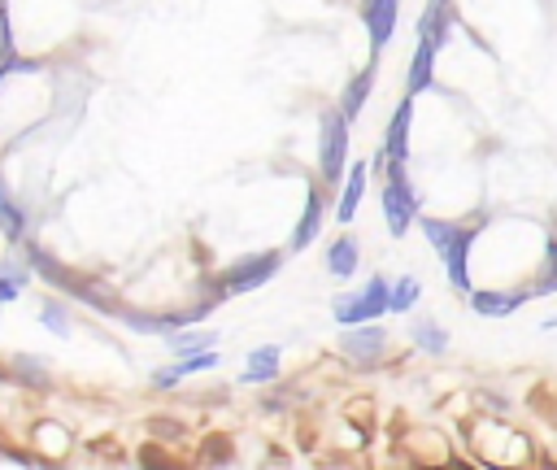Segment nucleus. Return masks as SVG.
Returning <instances> with one entry per match:
<instances>
[{"instance_id":"f257e3e1","label":"nucleus","mask_w":557,"mask_h":470,"mask_svg":"<svg viewBox=\"0 0 557 470\" xmlns=\"http://www.w3.org/2000/svg\"><path fill=\"white\" fill-rule=\"evenodd\" d=\"M379 170H387V183H383V196H379L383 200V222H387L392 239H400L418 218V196L405 178V161H383Z\"/></svg>"},{"instance_id":"f03ea898","label":"nucleus","mask_w":557,"mask_h":470,"mask_svg":"<svg viewBox=\"0 0 557 470\" xmlns=\"http://www.w3.org/2000/svg\"><path fill=\"white\" fill-rule=\"evenodd\" d=\"M387 309H392V283L383 274H374L366 287H357V292L335 300V322L339 326H357V322H374Z\"/></svg>"},{"instance_id":"7ed1b4c3","label":"nucleus","mask_w":557,"mask_h":470,"mask_svg":"<svg viewBox=\"0 0 557 470\" xmlns=\"http://www.w3.org/2000/svg\"><path fill=\"white\" fill-rule=\"evenodd\" d=\"M344 161H348V118H344V109H326L322 113V135H318L322 183H339L344 178Z\"/></svg>"},{"instance_id":"20e7f679","label":"nucleus","mask_w":557,"mask_h":470,"mask_svg":"<svg viewBox=\"0 0 557 470\" xmlns=\"http://www.w3.org/2000/svg\"><path fill=\"white\" fill-rule=\"evenodd\" d=\"M278 265H283V252H252V257H239V261H231L226 270H222V292L226 296H239V292H252V287H261V283H270L274 274H278Z\"/></svg>"},{"instance_id":"39448f33","label":"nucleus","mask_w":557,"mask_h":470,"mask_svg":"<svg viewBox=\"0 0 557 470\" xmlns=\"http://www.w3.org/2000/svg\"><path fill=\"white\" fill-rule=\"evenodd\" d=\"M339 348H344L348 361H357V366H374V361L387 352V331L374 326V322H357V326L344 331Z\"/></svg>"},{"instance_id":"423d86ee","label":"nucleus","mask_w":557,"mask_h":470,"mask_svg":"<svg viewBox=\"0 0 557 470\" xmlns=\"http://www.w3.org/2000/svg\"><path fill=\"white\" fill-rule=\"evenodd\" d=\"M470 244H474V231L470 226H457L453 239L444 244V270H448V283L457 292H470Z\"/></svg>"},{"instance_id":"0eeeda50","label":"nucleus","mask_w":557,"mask_h":470,"mask_svg":"<svg viewBox=\"0 0 557 470\" xmlns=\"http://www.w3.org/2000/svg\"><path fill=\"white\" fill-rule=\"evenodd\" d=\"M396 13H400V0H366V4H361V22H366V30H370V48H374V52L392 39Z\"/></svg>"},{"instance_id":"6e6552de","label":"nucleus","mask_w":557,"mask_h":470,"mask_svg":"<svg viewBox=\"0 0 557 470\" xmlns=\"http://www.w3.org/2000/svg\"><path fill=\"white\" fill-rule=\"evenodd\" d=\"M413 100H418V96H409V91H405V100L396 104V113H392V122H387V135H383V152H387V161H405V157H409Z\"/></svg>"},{"instance_id":"1a4fd4ad","label":"nucleus","mask_w":557,"mask_h":470,"mask_svg":"<svg viewBox=\"0 0 557 470\" xmlns=\"http://www.w3.org/2000/svg\"><path fill=\"white\" fill-rule=\"evenodd\" d=\"M322 218H326V196H322V187H309L305 213H300V222H296V231H292V248H296V252H300V248H309V244L318 239Z\"/></svg>"},{"instance_id":"9d476101","label":"nucleus","mask_w":557,"mask_h":470,"mask_svg":"<svg viewBox=\"0 0 557 470\" xmlns=\"http://www.w3.org/2000/svg\"><path fill=\"white\" fill-rule=\"evenodd\" d=\"M435 44L426 39V35H418V48H413V61H409V96H422L431 83H435Z\"/></svg>"},{"instance_id":"9b49d317","label":"nucleus","mask_w":557,"mask_h":470,"mask_svg":"<svg viewBox=\"0 0 557 470\" xmlns=\"http://www.w3.org/2000/svg\"><path fill=\"white\" fill-rule=\"evenodd\" d=\"M531 292H470V309L483 318H509L513 309H522Z\"/></svg>"},{"instance_id":"f8f14e48","label":"nucleus","mask_w":557,"mask_h":470,"mask_svg":"<svg viewBox=\"0 0 557 470\" xmlns=\"http://www.w3.org/2000/svg\"><path fill=\"white\" fill-rule=\"evenodd\" d=\"M366 178H370V165H366V161L348 165V183H344V191H339V209H335L339 222H352V218H357L361 196H366Z\"/></svg>"},{"instance_id":"ddd939ff","label":"nucleus","mask_w":557,"mask_h":470,"mask_svg":"<svg viewBox=\"0 0 557 470\" xmlns=\"http://www.w3.org/2000/svg\"><path fill=\"white\" fill-rule=\"evenodd\" d=\"M278 361H283L278 344H261V348H252L248 361H244V383H270V379H278Z\"/></svg>"},{"instance_id":"4468645a","label":"nucleus","mask_w":557,"mask_h":470,"mask_svg":"<svg viewBox=\"0 0 557 470\" xmlns=\"http://www.w3.org/2000/svg\"><path fill=\"white\" fill-rule=\"evenodd\" d=\"M374 74H379V70H374V61H370L361 74H352V78H348V87H344V96H339V109H344V118H348V122L366 109V96H370V87H374Z\"/></svg>"},{"instance_id":"2eb2a0df","label":"nucleus","mask_w":557,"mask_h":470,"mask_svg":"<svg viewBox=\"0 0 557 470\" xmlns=\"http://www.w3.org/2000/svg\"><path fill=\"white\" fill-rule=\"evenodd\" d=\"M357 261H361V248H357L352 235H344V239H335V244L326 248V270H331L335 279H352V274H357Z\"/></svg>"},{"instance_id":"dca6fc26","label":"nucleus","mask_w":557,"mask_h":470,"mask_svg":"<svg viewBox=\"0 0 557 470\" xmlns=\"http://www.w3.org/2000/svg\"><path fill=\"white\" fill-rule=\"evenodd\" d=\"M0 235H4L9 244L26 239V213L13 205V196H9V187H4V178H0Z\"/></svg>"},{"instance_id":"f3484780","label":"nucleus","mask_w":557,"mask_h":470,"mask_svg":"<svg viewBox=\"0 0 557 470\" xmlns=\"http://www.w3.org/2000/svg\"><path fill=\"white\" fill-rule=\"evenodd\" d=\"M409 335H413V344H418L422 352H444V348H448V331H444L440 322H431V318H418V322L409 326Z\"/></svg>"},{"instance_id":"a211bd4d","label":"nucleus","mask_w":557,"mask_h":470,"mask_svg":"<svg viewBox=\"0 0 557 470\" xmlns=\"http://www.w3.org/2000/svg\"><path fill=\"white\" fill-rule=\"evenodd\" d=\"M209 344H218V335H213V331H174V335H170V352H178V357L205 352Z\"/></svg>"},{"instance_id":"6ab92c4d","label":"nucleus","mask_w":557,"mask_h":470,"mask_svg":"<svg viewBox=\"0 0 557 470\" xmlns=\"http://www.w3.org/2000/svg\"><path fill=\"white\" fill-rule=\"evenodd\" d=\"M422 296V283L413 274H400V283H392V313H409Z\"/></svg>"},{"instance_id":"aec40b11","label":"nucleus","mask_w":557,"mask_h":470,"mask_svg":"<svg viewBox=\"0 0 557 470\" xmlns=\"http://www.w3.org/2000/svg\"><path fill=\"white\" fill-rule=\"evenodd\" d=\"M548 292H557V239L544 244V279L531 287V296H548Z\"/></svg>"},{"instance_id":"412c9836","label":"nucleus","mask_w":557,"mask_h":470,"mask_svg":"<svg viewBox=\"0 0 557 470\" xmlns=\"http://www.w3.org/2000/svg\"><path fill=\"white\" fill-rule=\"evenodd\" d=\"M453 231H457V222H444V218H422V235H426V244H431L435 252H444V244L453 239Z\"/></svg>"},{"instance_id":"4be33fe9","label":"nucleus","mask_w":557,"mask_h":470,"mask_svg":"<svg viewBox=\"0 0 557 470\" xmlns=\"http://www.w3.org/2000/svg\"><path fill=\"white\" fill-rule=\"evenodd\" d=\"M44 326L57 331V335H70V318H65V309H61V305H48V309H44Z\"/></svg>"},{"instance_id":"5701e85b","label":"nucleus","mask_w":557,"mask_h":470,"mask_svg":"<svg viewBox=\"0 0 557 470\" xmlns=\"http://www.w3.org/2000/svg\"><path fill=\"white\" fill-rule=\"evenodd\" d=\"M183 374H187V366H183V361H174V366H161L152 379H157V387H174Z\"/></svg>"},{"instance_id":"b1692460","label":"nucleus","mask_w":557,"mask_h":470,"mask_svg":"<svg viewBox=\"0 0 557 470\" xmlns=\"http://www.w3.org/2000/svg\"><path fill=\"white\" fill-rule=\"evenodd\" d=\"M205 457H213V461H226V457H231V453H226V440H222V435L205 440Z\"/></svg>"},{"instance_id":"393cba45","label":"nucleus","mask_w":557,"mask_h":470,"mask_svg":"<svg viewBox=\"0 0 557 470\" xmlns=\"http://www.w3.org/2000/svg\"><path fill=\"white\" fill-rule=\"evenodd\" d=\"M17 292H22V287H17L13 279H4V274H0V305H9V300H17Z\"/></svg>"}]
</instances>
